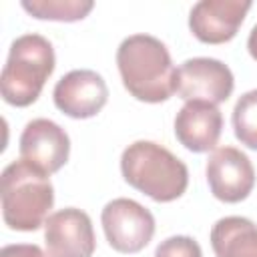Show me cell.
I'll use <instances>...</instances> for the list:
<instances>
[{
  "label": "cell",
  "instance_id": "obj_15",
  "mask_svg": "<svg viewBox=\"0 0 257 257\" xmlns=\"http://www.w3.org/2000/svg\"><path fill=\"white\" fill-rule=\"evenodd\" d=\"M233 128L241 145L257 151V88L237 100L233 108Z\"/></svg>",
  "mask_w": 257,
  "mask_h": 257
},
{
  "label": "cell",
  "instance_id": "obj_9",
  "mask_svg": "<svg viewBox=\"0 0 257 257\" xmlns=\"http://www.w3.org/2000/svg\"><path fill=\"white\" fill-rule=\"evenodd\" d=\"M54 104L58 110L72 118H88L100 112V108L106 104L108 88L104 78L94 70H70L64 74L54 90Z\"/></svg>",
  "mask_w": 257,
  "mask_h": 257
},
{
  "label": "cell",
  "instance_id": "obj_3",
  "mask_svg": "<svg viewBox=\"0 0 257 257\" xmlns=\"http://www.w3.org/2000/svg\"><path fill=\"white\" fill-rule=\"evenodd\" d=\"M2 219L10 229L36 231L46 223L54 203V189L44 171L24 159L2 171Z\"/></svg>",
  "mask_w": 257,
  "mask_h": 257
},
{
  "label": "cell",
  "instance_id": "obj_12",
  "mask_svg": "<svg viewBox=\"0 0 257 257\" xmlns=\"http://www.w3.org/2000/svg\"><path fill=\"white\" fill-rule=\"evenodd\" d=\"M223 131V116L215 104L191 100L177 112L175 118V137L177 141L193 151L205 153L215 149Z\"/></svg>",
  "mask_w": 257,
  "mask_h": 257
},
{
  "label": "cell",
  "instance_id": "obj_11",
  "mask_svg": "<svg viewBox=\"0 0 257 257\" xmlns=\"http://www.w3.org/2000/svg\"><path fill=\"white\" fill-rule=\"evenodd\" d=\"M249 8L247 0H201L191 8L189 28L201 42L223 44L237 34Z\"/></svg>",
  "mask_w": 257,
  "mask_h": 257
},
{
  "label": "cell",
  "instance_id": "obj_10",
  "mask_svg": "<svg viewBox=\"0 0 257 257\" xmlns=\"http://www.w3.org/2000/svg\"><path fill=\"white\" fill-rule=\"evenodd\" d=\"M68 135L54 120L34 118L24 126L20 135V157L46 175L62 169V165L68 161Z\"/></svg>",
  "mask_w": 257,
  "mask_h": 257
},
{
  "label": "cell",
  "instance_id": "obj_5",
  "mask_svg": "<svg viewBox=\"0 0 257 257\" xmlns=\"http://www.w3.org/2000/svg\"><path fill=\"white\" fill-rule=\"evenodd\" d=\"M100 221L106 241L120 253H137L145 249L155 233V217L151 211L124 197L106 203Z\"/></svg>",
  "mask_w": 257,
  "mask_h": 257
},
{
  "label": "cell",
  "instance_id": "obj_8",
  "mask_svg": "<svg viewBox=\"0 0 257 257\" xmlns=\"http://www.w3.org/2000/svg\"><path fill=\"white\" fill-rule=\"evenodd\" d=\"M44 243L50 257H92L96 241L90 217L74 207L48 215Z\"/></svg>",
  "mask_w": 257,
  "mask_h": 257
},
{
  "label": "cell",
  "instance_id": "obj_1",
  "mask_svg": "<svg viewBox=\"0 0 257 257\" xmlns=\"http://www.w3.org/2000/svg\"><path fill=\"white\" fill-rule=\"evenodd\" d=\"M116 66L124 88L139 100L163 102L175 92L177 68L167 46L155 36L124 38L116 50Z\"/></svg>",
  "mask_w": 257,
  "mask_h": 257
},
{
  "label": "cell",
  "instance_id": "obj_2",
  "mask_svg": "<svg viewBox=\"0 0 257 257\" xmlns=\"http://www.w3.org/2000/svg\"><path fill=\"white\" fill-rule=\"evenodd\" d=\"M120 171L131 187L159 203L179 199L189 185L187 165L169 149L153 141L128 145L120 157Z\"/></svg>",
  "mask_w": 257,
  "mask_h": 257
},
{
  "label": "cell",
  "instance_id": "obj_7",
  "mask_svg": "<svg viewBox=\"0 0 257 257\" xmlns=\"http://www.w3.org/2000/svg\"><path fill=\"white\" fill-rule=\"evenodd\" d=\"M207 183L223 203L243 201L255 185V169L245 153L235 147H219L207 161Z\"/></svg>",
  "mask_w": 257,
  "mask_h": 257
},
{
  "label": "cell",
  "instance_id": "obj_16",
  "mask_svg": "<svg viewBox=\"0 0 257 257\" xmlns=\"http://www.w3.org/2000/svg\"><path fill=\"white\" fill-rule=\"evenodd\" d=\"M155 257H203V253L195 239L187 235H175L159 243Z\"/></svg>",
  "mask_w": 257,
  "mask_h": 257
},
{
  "label": "cell",
  "instance_id": "obj_13",
  "mask_svg": "<svg viewBox=\"0 0 257 257\" xmlns=\"http://www.w3.org/2000/svg\"><path fill=\"white\" fill-rule=\"evenodd\" d=\"M217 257H257V225L245 217H223L211 229Z\"/></svg>",
  "mask_w": 257,
  "mask_h": 257
},
{
  "label": "cell",
  "instance_id": "obj_4",
  "mask_svg": "<svg viewBox=\"0 0 257 257\" xmlns=\"http://www.w3.org/2000/svg\"><path fill=\"white\" fill-rule=\"evenodd\" d=\"M54 70V48L40 34L18 36L2 68V98L12 106L32 104Z\"/></svg>",
  "mask_w": 257,
  "mask_h": 257
},
{
  "label": "cell",
  "instance_id": "obj_14",
  "mask_svg": "<svg viewBox=\"0 0 257 257\" xmlns=\"http://www.w3.org/2000/svg\"><path fill=\"white\" fill-rule=\"evenodd\" d=\"M92 0H24L22 8L40 20H60L74 22L82 20L90 10Z\"/></svg>",
  "mask_w": 257,
  "mask_h": 257
},
{
  "label": "cell",
  "instance_id": "obj_18",
  "mask_svg": "<svg viewBox=\"0 0 257 257\" xmlns=\"http://www.w3.org/2000/svg\"><path fill=\"white\" fill-rule=\"evenodd\" d=\"M247 48H249V54L257 60V24L251 28L249 32V38H247Z\"/></svg>",
  "mask_w": 257,
  "mask_h": 257
},
{
  "label": "cell",
  "instance_id": "obj_17",
  "mask_svg": "<svg viewBox=\"0 0 257 257\" xmlns=\"http://www.w3.org/2000/svg\"><path fill=\"white\" fill-rule=\"evenodd\" d=\"M0 257H48L38 245H28V243H16V245H6L0 251Z\"/></svg>",
  "mask_w": 257,
  "mask_h": 257
},
{
  "label": "cell",
  "instance_id": "obj_6",
  "mask_svg": "<svg viewBox=\"0 0 257 257\" xmlns=\"http://www.w3.org/2000/svg\"><path fill=\"white\" fill-rule=\"evenodd\" d=\"M233 86L231 68L217 58H189L177 68L175 92L187 102L199 100L217 106L231 96Z\"/></svg>",
  "mask_w": 257,
  "mask_h": 257
}]
</instances>
